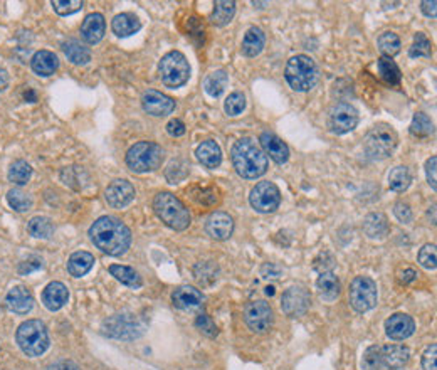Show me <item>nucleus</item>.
I'll list each match as a JSON object with an SVG mask.
<instances>
[{
    "label": "nucleus",
    "mask_w": 437,
    "mask_h": 370,
    "mask_svg": "<svg viewBox=\"0 0 437 370\" xmlns=\"http://www.w3.org/2000/svg\"><path fill=\"white\" fill-rule=\"evenodd\" d=\"M91 241L95 246L109 256H121L131 244V232L120 219L104 215L92 224L90 229Z\"/></svg>",
    "instance_id": "1"
},
{
    "label": "nucleus",
    "mask_w": 437,
    "mask_h": 370,
    "mask_svg": "<svg viewBox=\"0 0 437 370\" xmlns=\"http://www.w3.org/2000/svg\"><path fill=\"white\" fill-rule=\"evenodd\" d=\"M231 157L234 169L242 179H258L266 174L268 157L253 138H241L234 143Z\"/></svg>",
    "instance_id": "2"
},
{
    "label": "nucleus",
    "mask_w": 437,
    "mask_h": 370,
    "mask_svg": "<svg viewBox=\"0 0 437 370\" xmlns=\"http://www.w3.org/2000/svg\"><path fill=\"white\" fill-rule=\"evenodd\" d=\"M153 209L155 214L165 222L167 226L175 229V231H184L191 226V214L180 199H176L174 193L160 192L155 196L153 201Z\"/></svg>",
    "instance_id": "3"
},
{
    "label": "nucleus",
    "mask_w": 437,
    "mask_h": 370,
    "mask_svg": "<svg viewBox=\"0 0 437 370\" xmlns=\"http://www.w3.org/2000/svg\"><path fill=\"white\" fill-rule=\"evenodd\" d=\"M285 78L294 91H310L318 83L316 63L304 54L293 56L286 64Z\"/></svg>",
    "instance_id": "4"
},
{
    "label": "nucleus",
    "mask_w": 437,
    "mask_h": 370,
    "mask_svg": "<svg viewBox=\"0 0 437 370\" xmlns=\"http://www.w3.org/2000/svg\"><path fill=\"white\" fill-rule=\"evenodd\" d=\"M147 323L141 316L130 314V311H123L109 316L108 320L103 321V333L106 337L118 338V340H135L143 335Z\"/></svg>",
    "instance_id": "5"
},
{
    "label": "nucleus",
    "mask_w": 437,
    "mask_h": 370,
    "mask_svg": "<svg viewBox=\"0 0 437 370\" xmlns=\"http://www.w3.org/2000/svg\"><path fill=\"white\" fill-rule=\"evenodd\" d=\"M17 343L28 357H39L49 347V333L41 320H28L17 330Z\"/></svg>",
    "instance_id": "6"
},
{
    "label": "nucleus",
    "mask_w": 437,
    "mask_h": 370,
    "mask_svg": "<svg viewBox=\"0 0 437 370\" xmlns=\"http://www.w3.org/2000/svg\"><path fill=\"white\" fill-rule=\"evenodd\" d=\"M163 148L155 142H140L128 150L126 165L136 174H145L158 169L163 162Z\"/></svg>",
    "instance_id": "7"
},
{
    "label": "nucleus",
    "mask_w": 437,
    "mask_h": 370,
    "mask_svg": "<svg viewBox=\"0 0 437 370\" xmlns=\"http://www.w3.org/2000/svg\"><path fill=\"white\" fill-rule=\"evenodd\" d=\"M158 71H160L162 83L169 88L184 86L191 78V66H188L187 57L179 51H172L163 56Z\"/></svg>",
    "instance_id": "8"
},
{
    "label": "nucleus",
    "mask_w": 437,
    "mask_h": 370,
    "mask_svg": "<svg viewBox=\"0 0 437 370\" xmlns=\"http://www.w3.org/2000/svg\"><path fill=\"white\" fill-rule=\"evenodd\" d=\"M397 147V135L395 131L387 125H377L369 131L364 140V148L369 157L383 158L390 157Z\"/></svg>",
    "instance_id": "9"
},
{
    "label": "nucleus",
    "mask_w": 437,
    "mask_h": 370,
    "mask_svg": "<svg viewBox=\"0 0 437 370\" xmlns=\"http://www.w3.org/2000/svg\"><path fill=\"white\" fill-rule=\"evenodd\" d=\"M348 298H350V305L355 308L357 311L364 314V311L372 310L377 305V283L372 278L359 276L352 281L350 292H348Z\"/></svg>",
    "instance_id": "10"
},
{
    "label": "nucleus",
    "mask_w": 437,
    "mask_h": 370,
    "mask_svg": "<svg viewBox=\"0 0 437 370\" xmlns=\"http://www.w3.org/2000/svg\"><path fill=\"white\" fill-rule=\"evenodd\" d=\"M280 189L273 182H259L253 189V192H251V205L261 214L275 213L277 207H280Z\"/></svg>",
    "instance_id": "11"
},
{
    "label": "nucleus",
    "mask_w": 437,
    "mask_h": 370,
    "mask_svg": "<svg viewBox=\"0 0 437 370\" xmlns=\"http://www.w3.org/2000/svg\"><path fill=\"white\" fill-rule=\"evenodd\" d=\"M244 320L254 333H266L273 327L275 315L266 302H253L246 306Z\"/></svg>",
    "instance_id": "12"
},
{
    "label": "nucleus",
    "mask_w": 437,
    "mask_h": 370,
    "mask_svg": "<svg viewBox=\"0 0 437 370\" xmlns=\"http://www.w3.org/2000/svg\"><path fill=\"white\" fill-rule=\"evenodd\" d=\"M311 305V297L306 290L301 286H293V288L286 290V293L282 294L281 299V308L286 315L291 318H298L303 316L310 310Z\"/></svg>",
    "instance_id": "13"
},
{
    "label": "nucleus",
    "mask_w": 437,
    "mask_h": 370,
    "mask_svg": "<svg viewBox=\"0 0 437 370\" xmlns=\"http://www.w3.org/2000/svg\"><path fill=\"white\" fill-rule=\"evenodd\" d=\"M357 123H359V112L350 103L335 105L332 113H330V129L337 135L352 131Z\"/></svg>",
    "instance_id": "14"
},
{
    "label": "nucleus",
    "mask_w": 437,
    "mask_h": 370,
    "mask_svg": "<svg viewBox=\"0 0 437 370\" xmlns=\"http://www.w3.org/2000/svg\"><path fill=\"white\" fill-rule=\"evenodd\" d=\"M141 105H143L145 112L152 114V117H167V114H170L175 109V101L170 96L155 90H148L143 92Z\"/></svg>",
    "instance_id": "15"
},
{
    "label": "nucleus",
    "mask_w": 437,
    "mask_h": 370,
    "mask_svg": "<svg viewBox=\"0 0 437 370\" xmlns=\"http://www.w3.org/2000/svg\"><path fill=\"white\" fill-rule=\"evenodd\" d=\"M135 199V187L128 180H113L106 189V201L114 209H123Z\"/></svg>",
    "instance_id": "16"
},
{
    "label": "nucleus",
    "mask_w": 437,
    "mask_h": 370,
    "mask_svg": "<svg viewBox=\"0 0 437 370\" xmlns=\"http://www.w3.org/2000/svg\"><path fill=\"white\" fill-rule=\"evenodd\" d=\"M234 231V219L226 213H214L209 215L205 222V232L212 239L224 241L232 236Z\"/></svg>",
    "instance_id": "17"
},
{
    "label": "nucleus",
    "mask_w": 437,
    "mask_h": 370,
    "mask_svg": "<svg viewBox=\"0 0 437 370\" xmlns=\"http://www.w3.org/2000/svg\"><path fill=\"white\" fill-rule=\"evenodd\" d=\"M172 302L179 310H197L204 303V294L193 286H179L172 294Z\"/></svg>",
    "instance_id": "18"
},
{
    "label": "nucleus",
    "mask_w": 437,
    "mask_h": 370,
    "mask_svg": "<svg viewBox=\"0 0 437 370\" xmlns=\"http://www.w3.org/2000/svg\"><path fill=\"white\" fill-rule=\"evenodd\" d=\"M6 303L8 310L14 311V314L28 315L34 306V298L25 286H14V288L7 293Z\"/></svg>",
    "instance_id": "19"
},
{
    "label": "nucleus",
    "mask_w": 437,
    "mask_h": 370,
    "mask_svg": "<svg viewBox=\"0 0 437 370\" xmlns=\"http://www.w3.org/2000/svg\"><path fill=\"white\" fill-rule=\"evenodd\" d=\"M414 328H416L414 320L404 314L392 315L390 318L385 321L387 335L392 340H405V338H409L410 335L414 333Z\"/></svg>",
    "instance_id": "20"
},
{
    "label": "nucleus",
    "mask_w": 437,
    "mask_h": 370,
    "mask_svg": "<svg viewBox=\"0 0 437 370\" xmlns=\"http://www.w3.org/2000/svg\"><path fill=\"white\" fill-rule=\"evenodd\" d=\"M410 352L404 345L381 347V364L388 370H399L409 362Z\"/></svg>",
    "instance_id": "21"
},
{
    "label": "nucleus",
    "mask_w": 437,
    "mask_h": 370,
    "mask_svg": "<svg viewBox=\"0 0 437 370\" xmlns=\"http://www.w3.org/2000/svg\"><path fill=\"white\" fill-rule=\"evenodd\" d=\"M259 142H261V148L268 153L276 164H285L289 158V148L288 145L282 142L281 138H277L275 133H263L259 136Z\"/></svg>",
    "instance_id": "22"
},
{
    "label": "nucleus",
    "mask_w": 437,
    "mask_h": 370,
    "mask_svg": "<svg viewBox=\"0 0 437 370\" xmlns=\"http://www.w3.org/2000/svg\"><path fill=\"white\" fill-rule=\"evenodd\" d=\"M68 288H66L63 283H59V281H52V283L46 286V290H44L42 293V303L46 305L47 310L51 311L61 310V308L68 303Z\"/></svg>",
    "instance_id": "23"
},
{
    "label": "nucleus",
    "mask_w": 437,
    "mask_h": 370,
    "mask_svg": "<svg viewBox=\"0 0 437 370\" xmlns=\"http://www.w3.org/2000/svg\"><path fill=\"white\" fill-rule=\"evenodd\" d=\"M30 68H32V71L39 74V76H51V74H54L57 68H59V59H57L54 52L39 51L35 52L32 59H30Z\"/></svg>",
    "instance_id": "24"
},
{
    "label": "nucleus",
    "mask_w": 437,
    "mask_h": 370,
    "mask_svg": "<svg viewBox=\"0 0 437 370\" xmlns=\"http://www.w3.org/2000/svg\"><path fill=\"white\" fill-rule=\"evenodd\" d=\"M104 29V17L101 14H90L81 25V37L85 39L88 44H96L103 39Z\"/></svg>",
    "instance_id": "25"
},
{
    "label": "nucleus",
    "mask_w": 437,
    "mask_h": 370,
    "mask_svg": "<svg viewBox=\"0 0 437 370\" xmlns=\"http://www.w3.org/2000/svg\"><path fill=\"white\" fill-rule=\"evenodd\" d=\"M196 155L198 162L207 169H217L220 162H222V152H220V147L214 140H207V142L198 145Z\"/></svg>",
    "instance_id": "26"
},
{
    "label": "nucleus",
    "mask_w": 437,
    "mask_h": 370,
    "mask_svg": "<svg viewBox=\"0 0 437 370\" xmlns=\"http://www.w3.org/2000/svg\"><path fill=\"white\" fill-rule=\"evenodd\" d=\"M316 286H318V292H320L321 294V298L326 299V302H333V299H337L340 297V290H342V286H340V280L333 275L332 271L321 273V276L318 278V281H316Z\"/></svg>",
    "instance_id": "27"
},
{
    "label": "nucleus",
    "mask_w": 437,
    "mask_h": 370,
    "mask_svg": "<svg viewBox=\"0 0 437 370\" xmlns=\"http://www.w3.org/2000/svg\"><path fill=\"white\" fill-rule=\"evenodd\" d=\"M140 28L141 22L138 20V17H135L133 14H118L112 22L113 32L116 34L118 37L131 36V34L138 32Z\"/></svg>",
    "instance_id": "28"
},
{
    "label": "nucleus",
    "mask_w": 437,
    "mask_h": 370,
    "mask_svg": "<svg viewBox=\"0 0 437 370\" xmlns=\"http://www.w3.org/2000/svg\"><path fill=\"white\" fill-rule=\"evenodd\" d=\"M264 42H266V36L259 28H251L246 32L244 41H242V52L247 57L258 56L263 51Z\"/></svg>",
    "instance_id": "29"
},
{
    "label": "nucleus",
    "mask_w": 437,
    "mask_h": 370,
    "mask_svg": "<svg viewBox=\"0 0 437 370\" xmlns=\"http://www.w3.org/2000/svg\"><path fill=\"white\" fill-rule=\"evenodd\" d=\"M92 264H95V256H92V254L86 253V251H78V253H74L73 256L69 258L68 270L71 276L81 278L91 270Z\"/></svg>",
    "instance_id": "30"
},
{
    "label": "nucleus",
    "mask_w": 437,
    "mask_h": 370,
    "mask_svg": "<svg viewBox=\"0 0 437 370\" xmlns=\"http://www.w3.org/2000/svg\"><path fill=\"white\" fill-rule=\"evenodd\" d=\"M364 232L369 237H383L388 232V222L383 214H369L364 219Z\"/></svg>",
    "instance_id": "31"
},
{
    "label": "nucleus",
    "mask_w": 437,
    "mask_h": 370,
    "mask_svg": "<svg viewBox=\"0 0 437 370\" xmlns=\"http://www.w3.org/2000/svg\"><path fill=\"white\" fill-rule=\"evenodd\" d=\"M63 49L66 57H68L73 64H86L91 61V51L88 49L86 46H83L81 42L74 41V39L64 42Z\"/></svg>",
    "instance_id": "32"
},
{
    "label": "nucleus",
    "mask_w": 437,
    "mask_h": 370,
    "mask_svg": "<svg viewBox=\"0 0 437 370\" xmlns=\"http://www.w3.org/2000/svg\"><path fill=\"white\" fill-rule=\"evenodd\" d=\"M234 14H236V2H232V0H220V2H215L210 20L212 24L222 28V25H226L232 20Z\"/></svg>",
    "instance_id": "33"
},
{
    "label": "nucleus",
    "mask_w": 437,
    "mask_h": 370,
    "mask_svg": "<svg viewBox=\"0 0 437 370\" xmlns=\"http://www.w3.org/2000/svg\"><path fill=\"white\" fill-rule=\"evenodd\" d=\"M227 83H229L227 73L224 71V69H217V71L210 73L209 76H207L204 88H205L207 95H210L212 98H217V96L222 95L224 90H226Z\"/></svg>",
    "instance_id": "34"
},
{
    "label": "nucleus",
    "mask_w": 437,
    "mask_h": 370,
    "mask_svg": "<svg viewBox=\"0 0 437 370\" xmlns=\"http://www.w3.org/2000/svg\"><path fill=\"white\" fill-rule=\"evenodd\" d=\"M109 273H112V276L116 278L120 283L130 286V288H140L141 286V278L133 268L113 264V266H109Z\"/></svg>",
    "instance_id": "35"
},
{
    "label": "nucleus",
    "mask_w": 437,
    "mask_h": 370,
    "mask_svg": "<svg viewBox=\"0 0 437 370\" xmlns=\"http://www.w3.org/2000/svg\"><path fill=\"white\" fill-rule=\"evenodd\" d=\"M377 66H378V73H381L383 81L390 83V85H399L402 74H400V69H399V66L395 64V61H392V57H387V56L381 57Z\"/></svg>",
    "instance_id": "36"
},
{
    "label": "nucleus",
    "mask_w": 437,
    "mask_h": 370,
    "mask_svg": "<svg viewBox=\"0 0 437 370\" xmlns=\"http://www.w3.org/2000/svg\"><path fill=\"white\" fill-rule=\"evenodd\" d=\"M410 182H412V175H410L407 167H395L388 175V185L395 192L407 191Z\"/></svg>",
    "instance_id": "37"
},
{
    "label": "nucleus",
    "mask_w": 437,
    "mask_h": 370,
    "mask_svg": "<svg viewBox=\"0 0 437 370\" xmlns=\"http://www.w3.org/2000/svg\"><path fill=\"white\" fill-rule=\"evenodd\" d=\"M29 232L30 236L39 237V239H49L52 236V232H54V224L49 217H34L29 221Z\"/></svg>",
    "instance_id": "38"
},
{
    "label": "nucleus",
    "mask_w": 437,
    "mask_h": 370,
    "mask_svg": "<svg viewBox=\"0 0 437 370\" xmlns=\"http://www.w3.org/2000/svg\"><path fill=\"white\" fill-rule=\"evenodd\" d=\"M32 177V167L24 160H16L8 169V180L17 185H25Z\"/></svg>",
    "instance_id": "39"
},
{
    "label": "nucleus",
    "mask_w": 437,
    "mask_h": 370,
    "mask_svg": "<svg viewBox=\"0 0 437 370\" xmlns=\"http://www.w3.org/2000/svg\"><path fill=\"white\" fill-rule=\"evenodd\" d=\"M193 275H196V280L200 285H212L215 280H217L219 270L212 261L205 263H198L193 270Z\"/></svg>",
    "instance_id": "40"
},
{
    "label": "nucleus",
    "mask_w": 437,
    "mask_h": 370,
    "mask_svg": "<svg viewBox=\"0 0 437 370\" xmlns=\"http://www.w3.org/2000/svg\"><path fill=\"white\" fill-rule=\"evenodd\" d=\"M191 197L197 204L202 205H214L219 202L217 189L214 187H200V185H197V187L191 189Z\"/></svg>",
    "instance_id": "41"
},
{
    "label": "nucleus",
    "mask_w": 437,
    "mask_h": 370,
    "mask_svg": "<svg viewBox=\"0 0 437 370\" xmlns=\"http://www.w3.org/2000/svg\"><path fill=\"white\" fill-rule=\"evenodd\" d=\"M7 202L12 209L17 210V213H25L32 207V199L29 197V193L19 191V189H12L7 193Z\"/></svg>",
    "instance_id": "42"
},
{
    "label": "nucleus",
    "mask_w": 437,
    "mask_h": 370,
    "mask_svg": "<svg viewBox=\"0 0 437 370\" xmlns=\"http://www.w3.org/2000/svg\"><path fill=\"white\" fill-rule=\"evenodd\" d=\"M434 131L431 118L424 113H416L410 123V133L416 136H429Z\"/></svg>",
    "instance_id": "43"
},
{
    "label": "nucleus",
    "mask_w": 437,
    "mask_h": 370,
    "mask_svg": "<svg viewBox=\"0 0 437 370\" xmlns=\"http://www.w3.org/2000/svg\"><path fill=\"white\" fill-rule=\"evenodd\" d=\"M378 47L387 57H392L400 52V39L394 32H383L378 37Z\"/></svg>",
    "instance_id": "44"
},
{
    "label": "nucleus",
    "mask_w": 437,
    "mask_h": 370,
    "mask_svg": "<svg viewBox=\"0 0 437 370\" xmlns=\"http://www.w3.org/2000/svg\"><path fill=\"white\" fill-rule=\"evenodd\" d=\"M244 108H246V96L239 91L229 95L226 103H224V109H226L229 117H237V114L244 112Z\"/></svg>",
    "instance_id": "45"
},
{
    "label": "nucleus",
    "mask_w": 437,
    "mask_h": 370,
    "mask_svg": "<svg viewBox=\"0 0 437 370\" xmlns=\"http://www.w3.org/2000/svg\"><path fill=\"white\" fill-rule=\"evenodd\" d=\"M431 41L427 39L426 36H424L422 32H419L416 39H414V44L412 47L409 49V54L410 57H429L431 56Z\"/></svg>",
    "instance_id": "46"
},
{
    "label": "nucleus",
    "mask_w": 437,
    "mask_h": 370,
    "mask_svg": "<svg viewBox=\"0 0 437 370\" xmlns=\"http://www.w3.org/2000/svg\"><path fill=\"white\" fill-rule=\"evenodd\" d=\"M382 367L381 364V347L372 345L365 350L364 359H361V369L364 370H378Z\"/></svg>",
    "instance_id": "47"
},
{
    "label": "nucleus",
    "mask_w": 437,
    "mask_h": 370,
    "mask_svg": "<svg viewBox=\"0 0 437 370\" xmlns=\"http://www.w3.org/2000/svg\"><path fill=\"white\" fill-rule=\"evenodd\" d=\"M52 7L59 16H71L81 11L83 2L81 0H56V2H52Z\"/></svg>",
    "instance_id": "48"
},
{
    "label": "nucleus",
    "mask_w": 437,
    "mask_h": 370,
    "mask_svg": "<svg viewBox=\"0 0 437 370\" xmlns=\"http://www.w3.org/2000/svg\"><path fill=\"white\" fill-rule=\"evenodd\" d=\"M196 327H197V330H200V332L204 333L205 337H210V338L217 337V333H219L217 325H215L214 320H212L210 316L205 315V314H202V315L197 316Z\"/></svg>",
    "instance_id": "49"
},
{
    "label": "nucleus",
    "mask_w": 437,
    "mask_h": 370,
    "mask_svg": "<svg viewBox=\"0 0 437 370\" xmlns=\"http://www.w3.org/2000/svg\"><path fill=\"white\" fill-rule=\"evenodd\" d=\"M419 263L426 270H436V246L434 244H426L419 253Z\"/></svg>",
    "instance_id": "50"
},
{
    "label": "nucleus",
    "mask_w": 437,
    "mask_h": 370,
    "mask_svg": "<svg viewBox=\"0 0 437 370\" xmlns=\"http://www.w3.org/2000/svg\"><path fill=\"white\" fill-rule=\"evenodd\" d=\"M39 268H42V259L37 256H30L29 259H25V261L20 263L19 273L20 275H29V273L37 271Z\"/></svg>",
    "instance_id": "51"
},
{
    "label": "nucleus",
    "mask_w": 437,
    "mask_h": 370,
    "mask_svg": "<svg viewBox=\"0 0 437 370\" xmlns=\"http://www.w3.org/2000/svg\"><path fill=\"white\" fill-rule=\"evenodd\" d=\"M436 357H437V345H431L429 349L424 352V355H422L424 370H437Z\"/></svg>",
    "instance_id": "52"
},
{
    "label": "nucleus",
    "mask_w": 437,
    "mask_h": 370,
    "mask_svg": "<svg viewBox=\"0 0 437 370\" xmlns=\"http://www.w3.org/2000/svg\"><path fill=\"white\" fill-rule=\"evenodd\" d=\"M394 214L395 217L404 224H409L412 221V210H410V207L407 204H404V202H397L394 207Z\"/></svg>",
    "instance_id": "53"
},
{
    "label": "nucleus",
    "mask_w": 437,
    "mask_h": 370,
    "mask_svg": "<svg viewBox=\"0 0 437 370\" xmlns=\"http://www.w3.org/2000/svg\"><path fill=\"white\" fill-rule=\"evenodd\" d=\"M436 165H437V158H436V157L429 158V160H427V164H426V174H427V180H429V185L432 187V191H436V189H437Z\"/></svg>",
    "instance_id": "54"
},
{
    "label": "nucleus",
    "mask_w": 437,
    "mask_h": 370,
    "mask_svg": "<svg viewBox=\"0 0 437 370\" xmlns=\"http://www.w3.org/2000/svg\"><path fill=\"white\" fill-rule=\"evenodd\" d=\"M167 131L172 136H182L185 133V125L180 120H172L167 125Z\"/></svg>",
    "instance_id": "55"
},
{
    "label": "nucleus",
    "mask_w": 437,
    "mask_h": 370,
    "mask_svg": "<svg viewBox=\"0 0 437 370\" xmlns=\"http://www.w3.org/2000/svg\"><path fill=\"white\" fill-rule=\"evenodd\" d=\"M263 276L264 278H280L281 276V268L276 266V264L268 263L263 266Z\"/></svg>",
    "instance_id": "56"
},
{
    "label": "nucleus",
    "mask_w": 437,
    "mask_h": 370,
    "mask_svg": "<svg viewBox=\"0 0 437 370\" xmlns=\"http://www.w3.org/2000/svg\"><path fill=\"white\" fill-rule=\"evenodd\" d=\"M436 0H424V2L421 4V8H422V12L426 16H429V17H436V14H437V8H436Z\"/></svg>",
    "instance_id": "57"
},
{
    "label": "nucleus",
    "mask_w": 437,
    "mask_h": 370,
    "mask_svg": "<svg viewBox=\"0 0 437 370\" xmlns=\"http://www.w3.org/2000/svg\"><path fill=\"white\" fill-rule=\"evenodd\" d=\"M399 280H400V283H404V285L412 283V281L417 280V273L414 271V270H410V268H409V270H405V271L400 273Z\"/></svg>",
    "instance_id": "58"
},
{
    "label": "nucleus",
    "mask_w": 437,
    "mask_h": 370,
    "mask_svg": "<svg viewBox=\"0 0 437 370\" xmlns=\"http://www.w3.org/2000/svg\"><path fill=\"white\" fill-rule=\"evenodd\" d=\"M51 370H81L74 362H69V360H63V362H57L51 367Z\"/></svg>",
    "instance_id": "59"
},
{
    "label": "nucleus",
    "mask_w": 437,
    "mask_h": 370,
    "mask_svg": "<svg viewBox=\"0 0 437 370\" xmlns=\"http://www.w3.org/2000/svg\"><path fill=\"white\" fill-rule=\"evenodd\" d=\"M7 85H8V74L6 69L0 68V92L6 90Z\"/></svg>",
    "instance_id": "60"
},
{
    "label": "nucleus",
    "mask_w": 437,
    "mask_h": 370,
    "mask_svg": "<svg viewBox=\"0 0 437 370\" xmlns=\"http://www.w3.org/2000/svg\"><path fill=\"white\" fill-rule=\"evenodd\" d=\"M266 294H268V297H273V294H275V286H268Z\"/></svg>",
    "instance_id": "61"
}]
</instances>
